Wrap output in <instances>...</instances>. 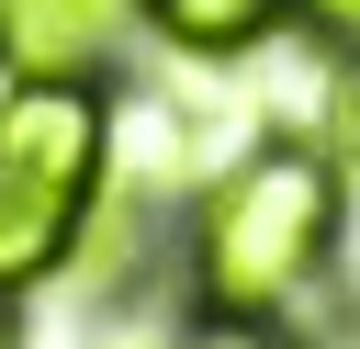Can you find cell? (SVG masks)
<instances>
[{"instance_id":"8992f818","label":"cell","mask_w":360,"mask_h":349,"mask_svg":"<svg viewBox=\"0 0 360 349\" xmlns=\"http://www.w3.org/2000/svg\"><path fill=\"white\" fill-rule=\"evenodd\" d=\"M304 23H315L326 45H360V0H304Z\"/></svg>"},{"instance_id":"5b68a950","label":"cell","mask_w":360,"mask_h":349,"mask_svg":"<svg viewBox=\"0 0 360 349\" xmlns=\"http://www.w3.org/2000/svg\"><path fill=\"white\" fill-rule=\"evenodd\" d=\"M191 349H281V338H270V315H214Z\"/></svg>"},{"instance_id":"277c9868","label":"cell","mask_w":360,"mask_h":349,"mask_svg":"<svg viewBox=\"0 0 360 349\" xmlns=\"http://www.w3.org/2000/svg\"><path fill=\"white\" fill-rule=\"evenodd\" d=\"M146 11H158V34L191 45V56H248V45L281 23V0H146Z\"/></svg>"},{"instance_id":"7a4b0ae2","label":"cell","mask_w":360,"mask_h":349,"mask_svg":"<svg viewBox=\"0 0 360 349\" xmlns=\"http://www.w3.org/2000/svg\"><path fill=\"white\" fill-rule=\"evenodd\" d=\"M101 124L112 113L79 68H45V79L0 90V293L68 270L79 214L101 191V146H112Z\"/></svg>"},{"instance_id":"52a82bcc","label":"cell","mask_w":360,"mask_h":349,"mask_svg":"<svg viewBox=\"0 0 360 349\" xmlns=\"http://www.w3.org/2000/svg\"><path fill=\"white\" fill-rule=\"evenodd\" d=\"M0 349H11V293H0Z\"/></svg>"},{"instance_id":"6da1fadb","label":"cell","mask_w":360,"mask_h":349,"mask_svg":"<svg viewBox=\"0 0 360 349\" xmlns=\"http://www.w3.org/2000/svg\"><path fill=\"white\" fill-rule=\"evenodd\" d=\"M326 248H338V169L315 146L270 135V146H248L202 191V214H191V293H202V315H281L326 270Z\"/></svg>"},{"instance_id":"3957f363","label":"cell","mask_w":360,"mask_h":349,"mask_svg":"<svg viewBox=\"0 0 360 349\" xmlns=\"http://www.w3.org/2000/svg\"><path fill=\"white\" fill-rule=\"evenodd\" d=\"M112 11H124V0H0V23H11V45H22L34 68H79V56L112 34Z\"/></svg>"}]
</instances>
